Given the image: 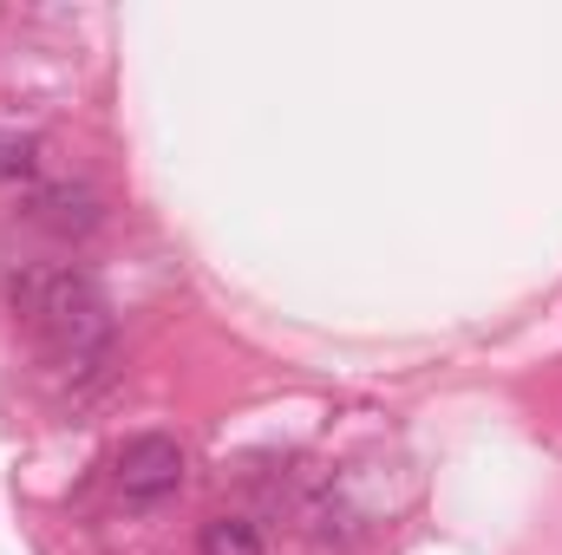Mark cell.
Listing matches in <instances>:
<instances>
[{
  "mask_svg": "<svg viewBox=\"0 0 562 555\" xmlns=\"http://www.w3.org/2000/svg\"><path fill=\"white\" fill-rule=\"evenodd\" d=\"M196 555H262V530L249 517H210L196 530Z\"/></svg>",
  "mask_w": 562,
  "mask_h": 555,
  "instance_id": "277c9868",
  "label": "cell"
},
{
  "mask_svg": "<svg viewBox=\"0 0 562 555\" xmlns=\"http://www.w3.org/2000/svg\"><path fill=\"white\" fill-rule=\"evenodd\" d=\"M26 216H33V229H46V236H59V242H86V236L105 223V196H99L92 183L59 177V183H40V190H33Z\"/></svg>",
  "mask_w": 562,
  "mask_h": 555,
  "instance_id": "3957f363",
  "label": "cell"
},
{
  "mask_svg": "<svg viewBox=\"0 0 562 555\" xmlns=\"http://www.w3.org/2000/svg\"><path fill=\"white\" fill-rule=\"evenodd\" d=\"M119 490H125V503H164V497H177L183 490V444L164 438V431L125 438V451H119Z\"/></svg>",
  "mask_w": 562,
  "mask_h": 555,
  "instance_id": "7a4b0ae2",
  "label": "cell"
},
{
  "mask_svg": "<svg viewBox=\"0 0 562 555\" xmlns=\"http://www.w3.org/2000/svg\"><path fill=\"white\" fill-rule=\"evenodd\" d=\"M7 294L59 366H99L112 353V301L86 269H26Z\"/></svg>",
  "mask_w": 562,
  "mask_h": 555,
  "instance_id": "6da1fadb",
  "label": "cell"
},
{
  "mask_svg": "<svg viewBox=\"0 0 562 555\" xmlns=\"http://www.w3.org/2000/svg\"><path fill=\"white\" fill-rule=\"evenodd\" d=\"M40 163V138H0V177H26Z\"/></svg>",
  "mask_w": 562,
  "mask_h": 555,
  "instance_id": "5b68a950",
  "label": "cell"
}]
</instances>
